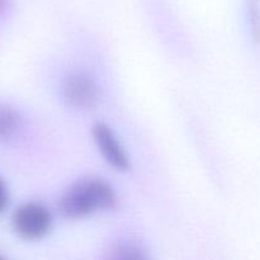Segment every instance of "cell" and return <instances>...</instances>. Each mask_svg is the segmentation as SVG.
I'll return each instance as SVG.
<instances>
[{
	"mask_svg": "<svg viewBox=\"0 0 260 260\" xmlns=\"http://www.w3.org/2000/svg\"><path fill=\"white\" fill-rule=\"evenodd\" d=\"M8 201H9V196H8V189L5 187L4 182L0 179V213L7 208Z\"/></svg>",
	"mask_w": 260,
	"mask_h": 260,
	"instance_id": "52a82bcc",
	"label": "cell"
},
{
	"mask_svg": "<svg viewBox=\"0 0 260 260\" xmlns=\"http://www.w3.org/2000/svg\"><path fill=\"white\" fill-rule=\"evenodd\" d=\"M8 5V0H0V14L4 12V9L7 8Z\"/></svg>",
	"mask_w": 260,
	"mask_h": 260,
	"instance_id": "ba28073f",
	"label": "cell"
},
{
	"mask_svg": "<svg viewBox=\"0 0 260 260\" xmlns=\"http://www.w3.org/2000/svg\"><path fill=\"white\" fill-rule=\"evenodd\" d=\"M61 95L69 107L78 111H90L99 103V86L93 76L75 71L61 83Z\"/></svg>",
	"mask_w": 260,
	"mask_h": 260,
	"instance_id": "7a4b0ae2",
	"label": "cell"
},
{
	"mask_svg": "<svg viewBox=\"0 0 260 260\" xmlns=\"http://www.w3.org/2000/svg\"><path fill=\"white\" fill-rule=\"evenodd\" d=\"M91 135H93L94 142L101 154L103 155L104 160L112 168L119 170V172L129 169V159L126 154V150L118 141L111 127L107 126L106 123L98 122L93 126Z\"/></svg>",
	"mask_w": 260,
	"mask_h": 260,
	"instance_id": "277c9868",
	"label": "cell"
},
{
	"mask_svg": "<svg viewBox=\"0 0 260 260\" xmlns=\"http://www.w3.org/2000/svg\"><path fill=\"white\" fill-rule=\"evenodd\" d=\"M249 19L251 32L255 40L260 41V3L259 0H249Z\"/></svg>",
	"mask_w": 260,
	"mask_h": 260,
	"instance_id": "8992f818",
	"label": "cell"
},
{
	"mask_svg": "<svg viewBox=\"0 0 260 260\" xmlns=\"http://www.w3.org/2000/svg\"><path fill=\"white\" fill-rule=\"evenodd\" d=\"M117 196L112 185L102 178H86L71 185L58 203V211L65 218L76 220L98 211L112 210Z\"/></svg>",
	"mask_w": 260,
	"mask_h": 260,
	"instance_id": "6da1fadb",
	"label": "cell"
},
{
	"mask_svg": "<svg viewBox=\"0 0 260 260\" xmlns=\"http://www.w3.org/2000/svg\"><path fill=\"white\" fill-rule=\"evenodd\" d=\"M20 127V117L17 111L7 106H0V140L14 136Z\"/></svg>",
	"mask_w": 260,
	"mask_h": 260,
	"instance_id": "5b68a950",
	"label": "cell"
},
{
	"mask_svg": "<svg viewBox=\"0 0 260 260\" xmlns=\"http://www.w3.org/2000/svg\"><path fill=\"white\" fill-rule=\"evenodd\" d=\"M52 228L48 208L38 202H28L17 208L13 216V229L24 240H41Z\"/></svg>",
	"mask_w": 260,
	"mask_h": 260,
	"instance_id": "3957f363",
	"label": "cell"
}]
</instances>
